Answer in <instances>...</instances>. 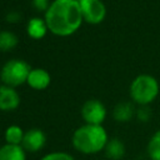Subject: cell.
Segmentation results:
<instances>
[{
	"label": "cell",
	"instance_id": "7",
	"mask_svg": "<svg viewBox=\"0 0 160 160\" xmlns=\"http://www.w3.org/2000/svg\"><path fill=\"white\" fill-rule=\"evenodd\" d=\"M46 142V136L40 129H30L24 134L21 146L25 151L35 152L44 148Z\"/></svg>",
	"mask_w": 160,
	"mask_h": 160
},
{
	"label": "cell",
	"instance_id": "11",
	"mask_svg": "<svg viewBox=\"0 0 160 160\" xmlns=\"http://www.w3.org/2000/svg\"><path fill=\"white\" fill-rule=\"evenodd\" d=\"M46 30H48V25H46L45 20H42L40 18H32L28 22V34L32 39L44 38L46 34Z\"/></svg>",
	"mask_w": 160,
	"mask_h": 160
},
{
	"label": "cell",
	"instance_id": "5",
	"mask_svg": "<svg viewBox=\"0 0 160 160\" xmlns=\"http://www.w3.org/2000/svg\"><path fill=\"white\" fill-rule=\"evenodd\" d=\"M80 4L82 19L89 24H99L106 15L105 5L101 0H76Z\"/></svg>",
	"mask_w": 160,
	"mask_h": 160
},
{
	"label": "cell",
	"instance_id": "2",
	"mask_svg": "<svg viewBox=\"0 0 160 160\" xmlns=\"http://www.w3.org/2000/svg\"><path fill=\"white\" fill-rule=\"evenodd\" d=\"M71 141L79 152L96 154L105 149L109 140L106 130L101 125L85 124L75 130Z\"/></svg>",
	"mask_w": 160,
	"mask_h": 160
},
{
	"label": "cell",
	"instance_id": "8",
	"mask_svg": "<svg viewBox=\"0 0 160 160\" xmlns=\"http://www.w3.org/2000/svg\"><path fill=\"white\" fill-rule=\"evenodd\" d=\"M20 96L14 88L8 85H0V110L10 111L19 106Z\"/></svg>",
	"mask_w": 160,
	"mask_h": 160
},
{
	"label": "cell",
	"instance_id": "9",
	"mask_svg": "<svg viewBox=\"0 0 160 160\" xmlns=\"http://www.w3.org/2000/svg\"><path fill=\"white\" fill-rule=\"evenodd\" d=\"M32 89L42 90L46 89L50 84V75L44 69H32L29 74L28 81H26Z\"/></svg>",
	"mask_w": 160,
	"mask_h": 160
},
{
	"label": "cell",
	"instance_id": "1",
	"mask_svg": "<svg viewBox=\"0 0 160 160\" xmlns=\"http://www.w3.org/2000/svg\"><path fill=\"white\" fill-rule=\"evenodd\" d=\"M82 20L81 8L76 0H55L45 12L48 29L59 36L74 34Z\"/></svg>",
	"mask_w": 160,
	"mask_h": 160
},
{
	"label": "cell",
	"instance_id": "13",
	"mask_svg": "<svg viewBox=\"0 0 160 160\" xmlns=\"http://www.w3.org/2000/svg\"><path fill=\"white\" fill-rule=\"evenodd\" d=\"M112 115L118 121H129L134 115V106L130 102H120L115 106Z\"/></svg>",
	"mask_w": 160,
	"mask_h": 160
},
{
	"label": "cell",
	"instance_id": "12",
	"mask_svg": "<svg viewBox=\"0 0 160 160\" xmlns=\"http://www.w3.org/2000/svg\"><path fill=\"white\" fill-rule=\"evenodd\" d=\"M105 155L112 160H120L125 154V146L119 139H111L105 146Z\"/></svg>",
	"mask_w": 160,
	"mask_h": 160
},
{
	"label": "cell",
	"instance_id": "3",
	"mask_svg": "<svg viewBox=\"0 0 160 160\" xmlns=\"http://www.w3.org/2000/svg\"><path fill=\"white\" fill-rule=\"evenodd\" d=\"M159 94V84L150 75H139L130 85V96L139 105H148Z\"/></svg>",
	"mask_w": 160,
	"mask_h": 160
},
{
	"label": "cell",
	"instance_id": "18",
	"mask_svg": "<svg viewBox=\"0 0 160 160\" xmlns=\"http://www.w3.org/2000/svg\"><path fill=\"white\" fill-rule=\"evenodd\" d=\"M136 114H138L139 120H141V121H148L149 118H150V109H149L146 105H142V106L138 110Z\"/></svg>",
	"mask_w": 160,
	"mask_h": 160
},
{
	"label": "cell",
	"instance_id": "16",
	"mask_svg": "<svg viewBox=\"0 0 160 160\" xmlns=\"http://www.w3.org/2000/svg\"><path fill=\"white\" fill-rule=\"evenodd\" d=\"M18 44V38L10 31H0V50L8 51L15 48Z\"/></svg>",
	"mask_w": 160,
	"mask_h": 160
},
{
	"label": "cell",
	"instance_id": "15",
	"mask_svg": "<svg viewBox=\"0 0 160 160\" xmlns=\"http://www.w3.org/2000/svg\"><path fill=\"white\" fill-rule=\"evenodd\" d=\"M24 131L21 130V128L16 126V125H11L6 129L5 131V140L6 144H12V145H20L24 139Z\"/></svg>",
	"mask_w": 160,
	"mask_h": 160
},
{
	"label": "cell",
	"instance_id": "19",
	"mask_svg": "<svg viewBox=\"0 0 160 160\" xmlns=\"http://www.w3.org/2000/svg\"><path fill=\"white\" fill-rule=\"evenodd\" d=\"M32 5L35 9H38L39 11H44L46 12V10L49 9V1L48 0H32Z\"/></svg>",
	"mask_w": 160,
	"mask_h": 160
},
{
	"label": "cell",
	"instance_id": "17",
	"mask_svg": "<svg viewBox=\"0 0 160 160\" xmlns=\"http://www.w3.org/2000/svg\"><path fill=\"white\" fill-rule=\"evenodd\" d=\"M41 160H75V159L71 155H69L68 152L55 151V152H50V154L45 155Z\"/></svg>",
	"mask_w": 160,
	"mask_h": 160
},
{
	"label": "cell",
	"instance_id": "6",
	"mask_svg": "<svg viewBox=\"0 0 160 160\" xmlns=\"http://www.w3.org/2000/svg\"><path fill=\"white\" fill-rule=\"evenodd\" d=\"M81 116L86 124L101 125L106 116V109L104 104L99 100H88L81 108Z\"/></svg>",
	"mask_w": 160,
	"mask_h": 160
},
{
	"label": "cell",
	"instance_id": "4",
	"mask_svg": "<svg viewBox=\"0 0 160 160\" xmlns=\"http://www.w3.org/2000/svg\"><path fill=\"white\" fill-rule=\"evenodd\" d=\"M31 70L32 69L26 61L20 59H12L2 66L0 71V78L4 85L15 88L28 81Z\"/></svg>",
	"mask_w": 160,
	"mask_h": 160
},
{
	"label": "cell",
	"instance_id": "14",
	"mask_svg": "<svg viewBox=\"0 0 160 160\" xmlns=\"http://www.w3.org/2000/svg\"><path fill=\"white\" fill-rule=\"evenodd\" d=\"M146 151L150 160H160V130L154 132L150 138Z\"/></svg>",
	"mask_w": 160,
	"mask_h": 160
},
{
	"label": "cell",
	"instance_id": "10",
	"mask_svg": "<svg viewBox=\"0 0 160 160\" xmlns=\"http://www.w3.org/2000/svg\"><path fill=\"white\" fill-rule=\"evenodd\" d=\"M0 160H26L25 150L21 145L5 144L0 146Z\"/></svg>",
	"mask_w": 160,
	"mask_h": 160
},
{
	"label": "cell",
	"instance_id": "20",
	"mask_svg": "<svg viewBox=\"0 0 160 160\" xmlns=\"http://www.w3.org/2000/svg\"><path fill=\"white\" fill-rule=\"evenodd\" d=\"M6 19H8L9 22H16V21L20 19V15H19L16 11H11V12H9V14L6 15Z\"/></svg>",
	"mask_w": 160,
	"mask_h": 160
}]
</instances>
